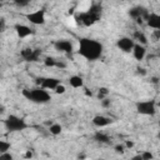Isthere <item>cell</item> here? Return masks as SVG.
I'll return each instance as SVG.
<instances>
[{
    "label": "cell",
    "instance_id": "obj_19",
    "mask_svg": "<svg viewBox=\"0 0 160 160\" xmlns=\"http://www.w3.org/2000/svg\"><path fill=\"white\" fill-rule=\"evenodd\" d=\"M132 39L136 40V42H139V44H142V45H146V44H148V38H146V35H145L142 31H140V30H138V31L134 32V38H132Z\"/></svg>",
    "mask_w": 160,
    "mask_h": 160
},
{
    "label": "cell",
    "instance_id": "obj_5",
    "mask_svg": "<svg viewBox=\"0 0 160 160\" xmlns=\"http://www.w3.org/2000/svg\"><path fill=\"white\" fill-rule=\"evenodd\" d=\"M136 112L145 116H154L156 114V102L155 100H141L135 104Z\"/></svg>",
    "mask_w": 160,
    "mask_h": 160
},
{
    "label": "cell",
    "instance_id": "obj_22",
    "mask_svg": "<svg viewBox=\"0 0 160 160\" xmlns=\"http://www.w3.org/2000/svg\"><path fill=\"white\" fill-rule=\"evenodd\" d=\"M10 151V142L6 140H0V152Z\"/></svg>",
    "mask_w": 160,
    "mask_h": 160
},
{
    "label": "cell",
    "instance_id": "obj_29",
    "mask_svg": "<svg viewBox=\"0 0 160 160\" xmlns=\"http://www.w3.org/2000/svg\"><path fill=\"white\" fill-rule=\"evenodd\" d=\"M134 145H135L134 141H130V140H126V141H125V148H126V149H132Z\"/></svg>",
    "mask_w": 160,
    "mask_h": 160
},
{
    "label": "cell",
    "instance_id": "obj_34",
    "mask_svg": "<svg viewBox=\"0 0 160 160\" xmlns=\"http://www.w3.org/2000/svg\"><path fill=\"white\" fill-rule=\"evenodd\" d=\"M159 55H160V52H159Z\"/></svg>",
    "mask_w": 160,
    "mask_h": 160
},
{
    "label": "cell",
    "instance_id": "obj_14",
    "mask_svg": "<svg viewBox=\"0 0 160 160\" xmlns=\"http://www.w3.org/2000/svg\"><path fill=\"white\" fill-rule=\"evenodd\" d=\"M146 25L152 30H160V14L149 12L146 18Z\"/></svg>",
    "mask_w": 160,
    "mask_h": 160
},
{
    "label": "cell",
    "instance_id": "obj_33",
    "mask_svg": "<svg viewBox=\"0 0 160 160\" xmlns=\"http://www.w3.org/2000/svg\"><path fill=\"white\" fill-rule=\"evenodd\" d=\"M0 1H1V2H4V1H5V0H0Z\"/></svg>",
    "mask_w": 160,
    "mask_h": 160
},
{
    "label": "cell",
    "instance_id": "obj_30",
    "mask_svg": "<svg viewBox=\"0 0 160 160\" xmlns=\"http://www.w3.org/2000/svg\"><path fill=\"white\" fill-rule=\"evenodd\" d=\"M160 39V30H154V41H158Z\"/></svg>",
    "mask_w": 160,
    "mask_h": 160
},
{
    "label": "cell",
    "instance_id": "obj_17",
    "mask_svg": "<svg viewBox=\"0 0 160 160\" xmlns=\"http://www.w3.org/2000/svg\"><path fill=\"white\" fill-rule=\"evenodd\" d=\"M44 64H45V66H48V68H64V66H65V64L58 61V60H56L55 58H52V56H46V58L44 59Z\"/></svg>",
    "mask_w": 160,
    "mask_h": 160
},
{
    "label": "cell",
    "instance_id": "obj_31",
    "mask_svg": "<svg viewBox=\"0 0 160 160\" xmlns=\"http://www.w3.org/2000/svg\"><path fill=\"white\" fill-rule=\"evenodd\" d=\"M0 31H1V32L5 31V19H1V20H0Z\"/></svg>",
    "mask_w": 160,
    "mask_h": 160
},
{
    "label": "cell",
    "instance_id": "obj_24",
    "mask_svg": "<svg viewBox=\"0 0 160 160\" xmlns=\"http://www.w3.org/2000/svg\"><path fill=\"white\" fill-rule=\"evenodd\" d=\"M139 155H140V159H141V160H150V159L154 158V155H152L150 151H142V152L139 154Z\"/></svg>",
    "mask_w": 160,
    "mask_h": 160
},
{
    "label": "cell",
    "instance_id": "obj_16",
    "mask_svg": "<svg viewBox=\"0 0 160 160\" xmlns=\"http://www.w3.org/2000/svg\"><path fill=\"white\" fill-rule=\"evenodd\" d=\"M69 85L74 89H80L84 86V79L80 75H71L69 78Z\"/></svg>",
    "mask_w": 160,
    "mask_h": 160
},
{
    "label": "cell",
    "instance_id": "obj_2",
    "mask_svg": "<svg viewBox=\"0 0 160 160\" xmlns=\"http://www.w3.org/2000/svg\"><path fill=\"white\" fill-rule=\"evenodd\" d=\"M101 18V5L92 4L86 11H81L75 16L78 24L82 26H91Z\"/></svg>",
    "mask_w": 160,
    "mask_h": 160
},
{
    "label": "cell",
    "instance_id": "obj_32",
    "mask_svg": "<svg viewBox=\"0 0 160 160\" xmlns=\"http://www.w3.org/2000/svg\"><path fill=\"white\" fill-rule=\"evenodd\" d=\"M24 158H26V159H29V158H32V154H31V151L29 150V151H26V154L24 155Z\"/></svg>",
    "mask_w": 160,
    "mask_h": 160
},
{
    "label": "cell",
    "instance_id": "obj_6",
    "mask_svg": "<svg viewBox=\"0 0 160 160\" xmlns=\"http://www.w3.org/2000/svg\"><path fill=\"white\" fill-rule=\"evenodd\" d=\"M128 14L138 24H142L144 21L146 22V18L149 15V11L145 8H142V6H132L131 9H129V12Z\"/></svg>",
    "mask_w": 160,
    "mask_h": 160
},
{
    "label": "cell",
    "instance_id": "obj_26",
    "mask_svg": "<svg viewBox=\"0 0 160 160\" xmlns=\"http://www.w3.org/2000/svg\"><path fill=\"white\" fill-rule=\"evenodd\" d=\"M0 159H1V160H4V159H6V160H12V155L10 154V151L0 152Z\"/></svg>",
    "mask_w": 160,
    "mask_h": 160
},
{
    "label": "cell",
    "instance_id": "obj_3",
    "mask_svg": "<svg viewBox=\"0 0 160 160\" xmlns=\"http://www.w3.org/2000/svg\"><path fill=\"white\" fill-rule=\"evenodd\" d=\"M21 94L26 100L35 104H46L51 100V95L49 94V91L41 86H36L32 89H24Z\"/></svg>",
    "mask_w": 160,
    "mask_h": 160
},
{
    "label": "cell",
    "instance_id": "obj_10",
    "mask_svg": "<svg viewBox=\"0 0 160 160\" xmlns=\"http://www.w3.org/2000/svg\"><path fill=\"white\" fill-rule=\"evenodd\" d=\"M116 46L122 52H131L134 46H135V40L132 38H129V36H122V38L118 39Z\"/></svg>",
    "mask_w": 160,
    "mask_h": 160
},
{
    "label": "cell",
    "instance_id": "obj_25",
    "mask_svg": "<svg viewBox=\"0 0 160 160\" xmlns=\"http://www.w3.org/2000/svg\"><path fill=\"white\" fill-rule=\"evenodd\" d=\"M56 94H59V95H62V94H65L66 92V88L62 85V84H59L56 88H55V90H54Z\"/></svg>",
    "mask_w": 160,
    "mask_h": 160
},
{
    "label": "cell",
    "instance_id": "obj_9",
    "mask_svg": "<svg viewBox=\"0 0 160 160\" xmlns=\"http://www.w3.org/2000/svg\"><path fill=\"white\" fill-rule=\"evenodd\" d=\"M26 20L32 24V25H44L45 21H46V18H45V11L44 10H35V11H31V12H28L25 15Z\"/></svg>",
    "mask_w": 160,
    "mask_h": 160
},
{
    "label": "cell",
    "instance_id": "obj_18",
    "mask_svg": "<svg viewBox=\"0 0 160 160\" xmlns=\"http://www.w3.org/2000/svg\"><path fill=\"white\" fill-rule=\"evenodd\" d=\"M94 140L98 141V142H100V144H109V142H110L109 135L105 134L104 131H100V130L94 134Z\"/></svg>",
    "mask_w": 160,
    "mask_h": 160
},
{
    "label": "cell",
    "instance_id": "obj_15",
    "mask_svg": "<svg viewBox=\"0 0 160 160\" xmlns=\"http://www.w3.org/2000/svg\"><path fill=\"white\" fill-rule=\"evenodd\" d=\"M131 52H132V56L136 61H141V60H144V58L146 55V46L142 44L135 42V46H134Z\"/></svg>",
    "mask_w": 160,
    "mask_h": 160
},
{
    "label": "cell",
    "instance_id": "obj_1",
    "mask_svg": "<svg viewBox=\"0 0 160 160\" xmlns=\"http://www.w3.org/2000/svg\"><path fill=\"white\" fill-rule=\"evenodd\" d=\"M104 51V46L100 41L91 38H81L79 39L78 54L88 61H96L101 58Z\"/></svg>",
    "mask_w": 160,
    "mask_h": 160
},
{
    "label": "cell",
    "instance_id": "obj_23",
    "mask_svg": "<svg viewBox=\"0 0 160 160\" xmlns=\"http://www.w3.org/2000/svg\"><path fill=\"white\" fill-rule=\"evenodd\" d=\"M12 2L18 6V8H26L30 4V0H12Z\"/></svg>",
    "mask_w": 160,
    "mask_h": 160
},
{
    "label": "cell",
    "instance_id": "obj_11",
    "mask_svg": "<svg viewBox=\"0 0 160 160\" xmlns=\"http://www.w3.org/2000/svg\"><path fill=\"white\" fill-rule=\"evenodd\" d=\"M54 48H55V50H58V51H60V52H64V54H68V55L72 54V51H74V45H72V42H71L70 40H68V39L56 40V41L54 42Z\"/></svg>",
    "mask_w": 160,
    "mask_h": 160
},
{
    "label": "cell",
    "instance_id": "obj_12",
    "mask_svg": "<svg viewBox=\"0 0 160 160\" xmlns=\"http://www.w3.org/2000/svg\"><path fill=\"white\" fill-rule=\"evenodd\" d=\"M14 30H15L18 38H20V39L29 38V36H31V35L34 34V30H32L30 26L25 25V24H16V25L14 26Z\"/></svg>",
    "mask_w": 160,
    "mask_h": 160
},
{
    "label": "cell",
    "instance_id": "obj_13",
    "mask_svg": "<svg viewBox=\"0 0 160 160\" xmlns=\"http://www.w3.org/2000/svg\"><path fill=\"white\" fill-rule=\"evenodd\" d=\"M91 122H92V125H94V126H96V128L101 129V128H106V126H109V125L112 122V120H111L109 116H105V115H100V114H98V115H95V116L92 118Z\"/></svg>",
    "mask_w": 160,
    "mask_h": 160
},
{
    "label": "cell",
    "instance_id": "obj_27",
    "mask_svg": "<svg viewBox=\"0 0 160 160\" xmlns=\"http://www.w3.org/2000/svg\"><path fill=\"white\" fill-rule=\"evenodd\" d=\"M115 151L118 152V154H124V151H125V145H121V144H118V145H115Z\"/></svg>",
    "mask_w": 160,
    "mask_h": 160
},
{
    "label": "cell",
    "instance_id": "obj_21",
    "mask_svg": "<svg viewBox=\"0 0 160 160\" xmlns=\"http://www.w3.org/2000/svg\"><path fill=\"white\" fill-rule=\"evenodd\" d=\"M96 96H98L99 100H102V99L108 98V96H109V89H108V88H99Z\"/></svg>",
    "mask_w": 160,
    "mask_h": 160
},
{
    "label": "cell",
    "instance_id": "obj_28",
    "mask_svg": "<svg viewBox=\"0 0 160 160\" xmlns=\"http://www.w3.org/2000/svg\"><path fill=\"white\" fill-rule=\"evenodd\" d=\"M101 101V105L104 106V108H109L110 106V99L109 98H105V99H102V100H100Z\"/></svg>",
    "mask_w": 160,
    "mask_h": 160
},
{
    "label": "cell",
    "instance_id": "obj_4",
    "mask_svg": "<svg viewBox=\"0 0 160 160\" xmlns=\"http://www.w3.org/2000/svg\"><path fill=\"white\" fill-rule=\"evenodd\" d=\"M4 126L9 132H20L28 129V122L25 119L16 116V115H8L6 119H4Z\"/></svg>",
    "mask_w": 160,
    "mask_h": 160
},
{
    "label": "cell",
    "instance_id": "obj_8",
    "mask_svg": "<svg viewBox=\"0 0 160 160\" xmlns=\"http://www.w3.org/2000/svg\"><path fill=\"white\" fill-rule=\"evenodd\" d=\"M20 56L25 60V61H29V62H34V61H38L39 58L41 56V49L36 48V49H32V48H25L20 51Z\"/></svg>",
    "mask_w": 160,
    "mask_h": 160
},
{
    "label": "cell",
    "instance_id": "obj_7",
    "mask_svg": "<svg viewBox=\"0 0 160 160\" xmlns=\"http://www.w3.org/2000/svg\"><path fill=\"white\" fill-rule=\"evenodd\" d=\"M36 84L38 86H41L46 90H55V88L61 84V81L56 78H52V76H41V78H36Z\"/></svg>",
    "mask_w": 160,
    "mask_h": 160
},
{
    "label": "cell",
    "instance_id": "obj_20",
    "mask_svg": "<svg viewBox=\"0 0 160 160\" xmlns=\"http://www.w3.org/2000/svg\"><path fill=\"white\" fill-rule=\"evenodd\" d=\"M49 131H50L51 135L58 136V135L61 134V131H62V126H61L60 124H58V122H52V124H50V126H49Z\"/></svg>",
    "mask_w": 160,
    "mask_h": 160
}]
</instances>
